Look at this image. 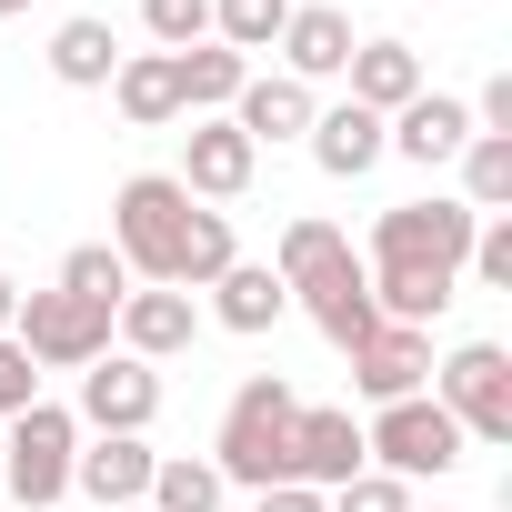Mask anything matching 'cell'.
Returning a JSON list of instances; mask_svg holds the SVG:
<instances>
[{"label":"cell","mask_w":512,"mask_h":512,"mask_svg":"<svg viewBox=\"0 0 512 512\" xmlns=\"http://www.w3.org/2000/svg\"><path fill=\"white\" fill-rule=\"evenodd\" d=\"M302 302H312V322H322L332 352H352V342L382 332V312H372V272H362V262H342V272H332L322 292H302Z\"/></svg>","instance_id":"23"},{"label":"cell","mask_w":512,"mask_h":512,"mask_svg":"<svg viewBox=\"0 0 512 512\" xmlns=\"http://www.w3.org/2000/svg\"><path fill=\"white\" fill-rule=\"evenodd\" d=\"M342 262H352V241H342L332 221H292V231H282V251H272L282 292H322V282H332Z\"/></svg>","instance_id":"25"},{"label":"cell","mask_w":512,"mask_h":512,"mask_svg":"<svg viewBox=\"0 0 512 512\" xmlns=\"http://www.w3.org/2000/svg\"><path fill=\"white\" fill-rule=\"evenodd\" d=\"M11 342H21L41 372H91V362L111 352V312L51 282V292H21V312H11Z\"/></svg>","instance_id":"6"},{"label":"cell","mask_w":512,"mask_h":512,"mask_svg":"<svg viewBox=\"0 0 512 512\" xmlns=\"http://www.w3.org/2000/svg\"><path fill=\"white\" fill-rule=\"evenodd\" d=\"M181 231H191V191H181L171 171H131V181L111 191V251L131 262V282H171Z\"/></svg>","instance_id":"3"},{"label":"cell","mask_w":512,"mask_h":512,"mask_svg":"<svg viewBox=\"0 0 512 512\" xmlns=\"http://www.w3.org/2000/svg\"><path fill=\"white\" fill-rule=\"evenodd\" d=\"M71 422H81V432H151V422H161V372L131 362V352H101V362L81 372Z\"/></svg>","instance_id":"8"},{"label":"cell","mask_w":512,"mask_h":512,"mask_svg":"<svg viewBox=\"0 0 512 512\" xmlns=\"http://www.w3.org/2000/svg\"><path fill=\"white\" fill-rule=\"evenodd\" d=\"M372 472V452H362V422L352 412H322V402H302L292 412V482H312V492H342V482H362Z\"/></svg>","instance_id":"9"},{"label":"cell","mask_w":512,"mask_h":512,"mask_svg":"<svg viewBox=\"0 0 512 512\" xmlns=\"http://www.w3.org/2000/svg\"><path fill=\"white\" fill-rule=\"evenodd\" d=\"M432 512H452V502H432Z\"/></svg>","instance_id":"38"},{"label":"cell","mask_w":512,"mask_h":512,"mask_svg":"<svg viewBox=\"0 0 512 512\" xmlns=\"http://www.w3.org/2000/svg\"><path fill=\"white\" fill-rule=\"evenodd\" d=\"M71 452H81L71 402H31V412H11V422H0V492L31 502V512H51V502L71 492Z\"/></svg>","instance_id":"4"},{"label":"cell","mask_w":512,"mask_h":512,"mask_svg":"<svg viewBox=\"0 0 512 512\" xmlns=\"http://www.w3.org/2000/svg\"><path fill=\"white\" fill-rule=\"evenodd\" d=\"M131 512H151V502H131Z\"/></svg>","instance_id":"37"},{"label":"cell","mask_w":512,"mask_h":512,"mask_svg":"<svg viewBox=\"0 0 512 512\" xmlns=\"http://www.w3.org/2000/svg\"><path fill=\"white\" fill-rule=\"evenodd\" d=\"M462 211L472 221H502L512 211V141H492V131L462 141Z\"/></svg>","instance_id":"26"},{"label":"cell","mask_w":512,"mask_h":512,"mask_svg":"<svg viewBox=\"0 0 512 512\" xmlns=\"http://www.w3.org/2000/svg\"><path fill=\"white\" fill-rule=\"evenodd\" d=\"M41 402V362L11 342V332H0V422H11V412H31Z\"/></svg>","instance_id":"31"},{"label":"cell","mask_w":512,"mask_h":512,"mask_svg":"<svg viewBox=\"0 0 512 512\" xmlns=\"http://www.w3.org/2000/svg\"><path fill=\"white\" fill-rule=\"evenodd\" d=\"M302 141H312V161H322L332 181H362V171L382 161V121H372L362 101H332V111H312V131H302Z\"/></svg>","instance_id":"21"},{"label":"cell","mask_w":512,"mask_h":512,"mask_svg":"<svg viewBox=\"0 0 512 512\" xmlns=\"http://www.w3.org/2000/svg\"><path fill=\"white\" fill-rule=\"evenodd\" d=\"M362 452H372V472H392V482H442V472L462 462V422H452L432 392H412V402H382V412L362 422Z\"/></svg>","instance_id":"5"},{"label":"cell","mask_w":512,"mask_h":512,"mask_svg":"<svg viewBox=\"0 0 512 512\" xmlns=\"http://www.w3.org/2000/svg\"><path fill=\"white\" fill-rule=\"evenodd\" d=\"M141 31L161 51H191V41H211V0H141Z\"/></svg>","instance_id":"30"},{"label":"cell","mask_w":512,"mask_h":512,"mask_svg":"<svg viewBox=\"0 0 512 512\" xmlns=\"http://www.w3.org/2000/svg\"><path fill=\"white\" fill-rule=\"evenodd\" d=\"M472 121H482L492 141H512V81H482V101H472Z\"/></svg>","instance_id":"34"},{"label":"cell","mask_w":512,"mask_h":512,"mask_svg":"<svg viewBox=\"0 0 512 512\" xmlns=\"http://www.w3.org/2000/svg\"><path fill=\"white\" fill-rule=\"evenodd\" d=\"M282 312H292V292H282V272H272V262H231V272L211 282V322H221V332H241V342H251V332H272Z\"/></svg>","instance_id":"18"},{"label":"cell","mask_w":512,"mask_h":512,"mask_svg":"<svg viewBox=\"0 0 512 512\" xmlns=\"http://www.w3.org/2000/svg\"><path fill=\"white\" fill-rule=\"evenodd\" d=\"M241 262V241H231V211L191 201V231H181V262H171V292H211L221 272Z\"/></svg>","instance_id":"24"},{"label":"cell","mask_w":512,"mask_h":512,"mask_svg":"<svg viewBox=\"0 0 512 512\" xmlns=\"http://www.w3.org/2000/svg\"><path fill=\"white\" fill-rule=\"evenodd\" d=\"M282 71L312 91V81H342V61H352V11H332V0H292V21H282Z\"/></svg>","instance_id":"15"},{"label":"cell","mask_w":512,"mask_h":512,"mask_svg":"<svg viewBox=\"0 0 512 512\" xmlns=\"http://www.w3.org/2000/svg\"><path fill=\"white\" fill-rule=\"evenodd\" d=\"M312 111H322V101H312L292 71H251V81H241V101H231L221 121H231L251 151H262V141H302V131H312Z\"/></svg>","instance_id":"16"},{"label":"cell","mask_w":512,"mask_h":512,"mask_svg":"<svg viewBox=\"0 0 512 512\" xmlns=\"http://www.w3.org/2000/svg\"><path fill=\"white\" fill-rule=\"evenodd\" d=\"M151 462H161V452H151L141 432H101V442L71 452V492H91L101 512H131V502L151 492Z\"/></svg>","instance_id":"14"},{"label":"cell","mask_w":512,"mask_h":512,"mask_svg":"<svg viewBox=\"0 0 512 512\" xmlns=\"http://www.w3.org/2000/svg\"><path fill=\"white\" fill-rule=\"evenodd\" d=\"M111 71H121V41H111V21H61L51 31V81L61 91H111Z\"/></svg>","instance_id":"22"},{"label":"cell","mask_w":512,"mask_h":512,"mask_svg":"<svg viewBox=\"0 0 512 512\" xmlns=\"http://www.w3.org/2000/svg\"><path fill=\"white\" fill-rule=\"evenodd\" d=\"M11 312H21V282H11V272H0V332H11Z\"/></svg>","instance_id":"35"},{"label":"cell","mask_w":512,"mask_h":512,"mask_svg":"<svg viewBox=\"0 0 512 512\" xmlns=\"http://www.w3.org/2000/svg\"><path fill=\"white\" fill-rule=\"evenodd\" d=\"M332 512H412V482L362 472V482H342V492H332Z\"/></svg>","instance_id":"32"},{"label":"cell","mask_w":512,"mask_h":512,"mask_svg":"<svg viewBox=\"0 0 512 512\" xmlns=\"http://www.w3.org/2000/svg\"><path fill=\"white\" fill-rule=\"evenodd\" d=\"M171 81H181V111H191V121H221V111L241 101L251 61H241V51H221V41H191V51H171Z\"/></svg>","instance_id":"19"},{"label":"cell","mask_w":512,"mask_h":512,"mask_svg":"<svg viewBox=\"0 0 512 512\" xmlns=\"http://www.w3.org/2000/svg\"><path fill=\"white\" fill-rule=\"evenodd\" d=\"M111 101H121V121H131V131H171V121H181L171 51H121V71H111Z\"/></svg>","instance_id":"20"},{"label":"cell","mask_w":512,"mask_h":512,"mask_svg":"<svg viewBox=\"0 0 512 512\" xmlns=\"http://www.w3.org/2000/svg\"><path fill=\"white\" fill-rule=\"evenodd\" d=\"M462 141H472V101H452V91H422V101H402V111L382 121V151H402V161H422V171L462 161Z\"/></svg>","instance_id":"13"},{"label":"cell","mask_w":512,"mask_h":512,"mask_svg":"<svg viewBox=\"0 0 512 512\" xmlns=\"http://www.w3.org/2000/svg\"><path fill=\"white\" fill-rule=\"evenodd\" d=\"M292 412H302V392H292L282 372H251V382L231 392V412H221L211 472H221V482H241V492L292 482Z\"/></svg>","instance_id":"1"},{"label":"cell","mask_w":512,"mask_h":512,"mask_svg":"<svg viewBox=\"0 0 512 512\" xmlns=\"http://www.w3.org/2000/svg\"><path fill=\"white\" fill-rule=\"evenodd\" d=\"M251 171H262V151H251L231 121H191V131H181V171H171V181H181L191 201H241Z\"/></svg>","instance_id":"11"},{"label":"cell","mask_w":512,"mask_h":512,"mask_svg":"<svg viewBox=\"0 0 512 512\" xmlns=\"http://www.w3.org/2000/svg\"><path fill=\"white\" fill-rule=\"evenodd\" d=\"M342 81H352V101H362L372 121H392L402 101H422V91H432V81H422V51H412V41H352Z\"/></svg>","instance_id":"17"},{"label":"cell","mask_w":512,"mask_h":512,"mask_svg":"<svg viewBox=\"0 0 512 512\" xmlns=\"http://www.w3.org/2000/svg\"><path fill=\"white\" fill-rule=\"evenodd\" d=\"M472 211L462 201H392L382 221H372V262L362 272H432V282H462V251H472Z\"/></svg>","instance_id":"2"},{"label":"cell","mask_w":512,"mask_h":512,"mask_svg":"<svg viewBox=\"0 0 512 512\" xmlns=\"http://www.w3.org/2000/svg\"><path fill=\"white\" fill-rule=\"evenodd\" d=\"M251 512H332V492H312V482H272V492H251Z\"/></svg>","instance_id":"33"},{"label":"cell","mask_w":512,"mask_h":512,"mask_svg":"<svg viewBox=\"0 0 512 512\" xmlns=\"http://www.w3.org/2000/svg\"><path fill=\"white\" fill-rule=\"evenodd\" d=\"M11 11H31V0H0V21H11Z\"/></svg>","instance_id":"36"},{"label":"cell","mask_w":512,"mask_h":512,"mask_svg":"<svg viewBox=\"0 0 512 512\" xmlns=\"http://www.w3.org/2000/svg\"><path fill=\"white\" fill-rule=\"evenodd\" d=\"M191 332H201V302L171 292V282H151V292H131V302L111 312V342H121L131 362H171V352H191Z\"/></svg>","instance_id":"12"},{"label":"cell","mask_w":512,"mask_h":512,"mask_svg":"<svg viewBox=\"0 0 512 512\" xmlns=\"http://www.w3.org/2000/svg\"><path fill=\"white\" fill-rule=\"evenodd\" d=\"M221 492H231V482H221L211 462H191V452H161L141 502H151V512H221Z\"/></svg>","instance_id":"27"},{"label":"cell","mask_w":512,"mask_h":512,"mask_svg":"<svg viewBox=\"0 0 512 512\" xmlns=\"http://www.w3.org/2000/svg\"><path fill=\"white\" fill-rule=\"evenodd\" d=\"M282 21H292V0H211V41L241 51V61H251V51H272Z\"/></svg>","instance_id":"28"},{"label":"cell","mask_w":512,"mask_h":512,"mask_svg":"<svg viewBox=\"0 0 512 512\" xmlns=\"http://www.w3.org/2000/svg\"><path fill=\"white\" fill-rule=\"evenodd\" d=\"M352 392L382 412V402H412V392H432V332H402V322H382L372 342H352Z\"/></svg>","instance_id":"10"},{"label":"cell","mask_w":512,"mask_h":512,"mask_svg":"<svg viewBox=\"0 0 512 512\" xmlns=\"http://www.w3.org/2000/svg\"><path fill=\"white\" fill-rule=\"evenodd\" d=\"M61 292H81V302H101V312H121V302H131V262H121L111 241H81L71 262H61Z\"/></svg>","instance_id":"29"},{"label":"cell","mask_w":512,"mask_h":512,"mask_svg":"<svg viewBox=\"0 0 512 512\" xmlns=\"http://www.w3.org/2000/svg\"><path fill=\"white\" fill-rule=\"evenodd\" d=\"M432 402L462 422V442H512V352L462 342L452 362H432Z\"/></svg>","instance_id":"7"}]
</instances>
